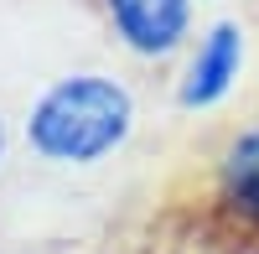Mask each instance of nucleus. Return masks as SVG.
Returning <instances> with one entry per match:
<instances>
[{"label":"nucleus","mask_w":259,"mask_h":254,"mask_svg":"<svg viewBox=\"0 0 259 254\" xmlns=\"http://www.w3.org/2000/svg\"><path fill=\"white\" fill-rule=\"evenodd\" d=\"M135 94L114 73H62L26 109V145L47 166H99L135 135Z\"/></svg>","instance_id":"nucleus-1"},{"label":"nucleus","mask_w":259,"mask_h":254,"mask_svg":"<svg viewBox=\"0 0 259 254\" xmlns=\"http://www.w3.org/2000/svg\"><path fill=\"white\" fill-rule=\"evenodd\" d=\"M99 6L124 52H135L140 62H166L187 47L197 0H99Z\"/></svg>","instance_id":"nucleus-2"},{"label":"nucleus","mask_w":259,"mask_h":254,"mask_svg":"<svg viewBox=\"0 0 259 254\" xmlns=\"http://www.w3.org/2000/svg\"><path fill=\"white\" fill-rule=\"evenodd\" d=\"M239 68H244V26L239 21H212L177 78V104L182 109H212L239 83Z\"/></svg>","instance_id":"nucleus-3"},{"label":"nucleus","mask_w":259,"mask_h":254,"mask_svg":"<svg viewBox=\"0 0 259 254\" xmlns=\"http://www.w3.org/2000/svg\"><path fill=\"white\" fill-rule=\"evenodd\" d=\"M212 202L228 223H239L244 234H259V119L244 124L239 135L212 161Z\"/></svg>","instance_id":"nucleus-4"},{"label":"nucleus","mask_w":259,"mask_h":254,"mask_svg":"<svg viewBox=\"0 0 259 254\" xmlns=\"http://www.w3.org/2000/svg\"><path fill=\"white\" fill-rule=\"evenodd\" d=\"M6 156H11V124H6V114H0V166H6Z\"/></svg>","instance_id":"nucleus-5"}]
</instances>
